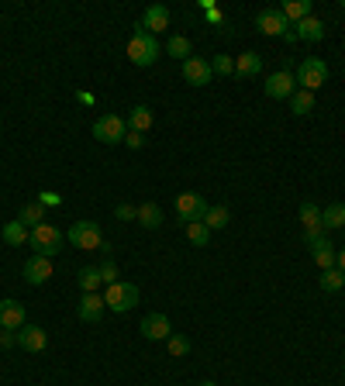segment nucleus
Wrapping results in <instances>:
<instances>
[{
	"instance_id": "f257e3e1",
	"label": "nucleus",
	"mask_w": 345,
	"mask_h": 386,
	"mask_svg": "<svg viewBox=\"0 0 345 386\" xmlns=\"http://www.w3.org/2000/svg\"><path fill=\"white\" fill-rule=\"evenodd\" d=\"M128 59H132L135 66H156L159 62V42H156V35H149L145 28H138L132 35V42H128Z\"/></svg>"
},
{
	"instance_id": "f03ea898",
	"label": "nucleus",
	"mask_w": 345,
	"mask_h": 386,
	"mask_svg": "<svg viewBox=\"0 0 345 386\" xmlns=\"http://www.w3.org/2000/svg\"><path fill=\"white\" fill-rule=\"evenodd\" d=\"M28 245L35 249V256L52 259L55 252H62V232H59L55 225H49V221H42L38 228L28 232Z\"/></svg>"
},
{
	"instance_id": "7ed1b4c3",
	"label": "nucleus",
	"mask_w": 345,
	"mask_h": 386,
	"mask_svg": "<svg viewBox=\"0 0 345 386\" xmlns=\"http://www.w3.org/2000/svg\"><path fill=\"white\" fill-rule=\"evenodd\" d=\"M66 242H69L73 249H83V252H101L104 232H101L97 221H77V225L66 232Z\"/></svg>"
},
{
	"instance_id": "20e7f679",
	"label": "nucleus",
	"mask_w": 345,
	"mask_h": 386,
	"mask_svg": "<svg viewBox=\"0 0 345 386\" xmlns=\"http://www.w3.org/2000/svg\"><path fill=\"white\" fill-rule=\"evenodd\" d=\"M104 304L107 310H114V314H128V310L138 304V286L135 283H111L107 286V293H104Z\"/></svg>"
},
{
	"instance_id": "39448f33",
	"label": "nucleus",
	"mask_w": 345,
	"mask_h": 386,
	"mask_svg": "<svg viewBox=\"0 0 345 386\" xmlns=\"http://www.w3.org/2000/svg\"><path fill=\"white\" fill-rule=\"evenodd\" d=\"M293 79H297V86H300V90H311V93H315L318 86L328 83V66H324L321 59H304V62L297 66Z\"/></svg>"
},
{
	"instance_id": "423d86ee",
	"label": "nucleus",
	"mask_w": 345,
	"mask_h": 386,
	"mask_svg": "<svg viewBox=\"0 0 345 386\" xmlns=\"http://www.w3.org/2000/svg\"><path fill=\"white\" fill-rule=\"evenodd\" d=\"M125 135H128V121L118 118V114H104V118L94 121V138L104 142V145H118V142H125Z\"/></svg>"
},
{
	"instance_id": "0eeeda50",
	"label": "nucleus",
	"mask_w": 345,
	"mask_h": 386,
	"mask_svg": "<svg viewBox=\"0 0 345 386\" xmlns=\"http://www.w3.org/2000/svg\"><path fill=\"white\" fill-rule=\"evenodd\" d=\"M204 214H208V200L200 197V193H180L176 197V217L183 221V225H193V221H204Z\"/></svg>"
},
{
	"instance_id": "6e6552de",
	"label": "nucleus",
	"mask_w": 345,
	"mask_h": 386,
	"mask_svg": "<svg viewBox=\"0 0 345 386\" xmlns=\"http://www.w3.org/2000/svg\"><path fill=\"white\" fill-rule=\"evenodd\" d=\"M256 28H259L263 35H269V38H280V35H287V31H290V21L283 18V11H280V7H266V11L256 14Z\"/></svg>"
},
{
	"instance_id": "1a4fd4ad",
	"label": "nucleus",
	"mask_w": 345,
	"mask_h": 386,
	"mask_svg": "<svg viewBox=\"0 0 345 386\" xmlns=\"http://www.w3.org/2000/svg\"><path fill=\"white\" fill-rule=\"evenodd\" d=\"M293 93H297V79L293 73H273V76L266 79V97H273V101H290Z\"/></svg>"
},
{
	"instance_id": "9d476101",
	"label": "nucleus",
	"mask_w": 345,
	"mask_h": 386,
	"mask_svg": "<svg viewBox=\"0 0 345 386\" xmlns=\"http://www.w3.org/2000/svg\"><path fill=\"white\" fill-rule=\"evenodd\" d=\"M214 76V69H211V62L208 59H200V55H190L183 62V79L190 83V86H208Z\"/></svg>"
},
{
	"instance_id": "9b49d317",
	"label": "nucleus",
	"mask_w": 345,
	"mask_h": 386,
	"mask_svg": "<svg viewBox=\"0 0 345 386\" xmlns=\"http://www.w3.org/2000/svg\"><path fill=\"white\" fill-rule=\"evenodd\" d=\"M52 276V259L45 256H31L25 262V283L28 286H45Z\"/></svg>"
},
{
	"instance_id": "f8f14e48",
	"label": "nucleus",
	"mask_w": 345,
	"mask_h": 386,
	"mask_svg": "<svg viewBox=\"0 0 345 386\" xmlns=\"http://www.w3.org/2000/svg\"><path fill=\"white\" fill-rule=\"evenodd\" d=\"M300 225H304V242L321 238V234H324V225H321V207L311 204V200H304V204H300Z\"/></svg>"
},
{
	"instance_id": "ddd939ff",
	"label": "nucleus",
	"mask_w": 345,
	"mask_h": 386,
	"mask_svg": "<svg viewBox=\"0 0 345 386\" xmlns=\"http://www.w3.org/2000/svg\"><path fill=\"white\" fill-rule=\"evenodd\" d=\"M307 249H311V259L321 266V273H324V269H335L339 252H335V245H332L324 234H321V238H311V242H307Z\"/></svg>"
},
{
	"instance_id": "4468645a",
	"label": "nucleus",
	"mask_w": 345,
	"mask_h": 386,
	"mask_svg": "<svg viewBox=\"0 0 345 386\" xmlns=\"http://www.w3.org/2000/svg\"><path fill=\"white\" fill-rule=\"evenodd\" d=\"M142 335H145V341H166V338L173 335V324H169L166 314H149L142 321Z\"/></svg>"
},
{
	"instance_id": "2eb2a0df",
	"label": "nucleus",
	"mask_w": 345,
	"mask_h": 386,
	"mask_svg": "<svg viewBox=\"0 0 345 386\" xmlns=\"http://www.w3.org/2000/svg\"><path fill=\"white\" fill-rule=\"evenodd\" d=\"M0 328H7V331L25 328V304L21 300H0Z\"/></svg>"
},
{
	"instance_id": "dca6fc26",
	"label": "nucleus",
	"mask_w": 345,
	"mask_h": 386,
	"mask_svg": "<svg viewBox=\"0 0 345 386\" xmlns=\"http://www.w3.org/2000/svg\"><path fill=\"white\" fill-rule=\"evenodd\" d=\"M138 28H145L149 35H159V31H166V28H169V11H166L162 4H152V7H145V14H142Z\"/></svg>"
},
{
	"instance_id": "f3484780",
	"label": "nucleus",
	"mask_w": 345,
	"mask_h": 386,
	"mask_svg": "<svg viewBox=\"0 0 345 386\" xmlns=\"http://www.w3.org/2000/svg\"><path fill=\"white\" fill-rule=\"evenodd\" d=\"M18 345L35 356V352H42V348L49 345V335H45V328H38V324H25V328L18 331Z\"/></svg>"
},
{
	"instance_id": "a211bd4d",
	"label": "nucleus",
	"mask_w": 345,
	"mask_h": 386,
	"mask_svg": "<svg viewBox=\"0 0 345 386\" xmlns=\"http://www.w3.org/2000/svg\"><path fill=\"white\" fill-rule=\"evenodd\" d=\"M104 310H107V304H104V297H101V293H83V300H80V321H86V324H97Z\"/></svg>"
},
{
	"instance_id": "6ab92c4d",
	"label": "nucleus",
	"mask_w": 345,
	"mask_h": 386,
	"mask_svg": "<svg viewBox=\"0 0 345 386\" xmlns=\"http://www.w3.org/2000/svg\"><path fill=\"white\" fill-rule=\"evenodd\" d=\"M152 110L145 107V103H138V107H132V114H128V131H138V135H145V131L152 128Z\"/></svg>"
},
{
	"instance_id": "aec40b11",
	"label": "nucleus",
	"mask_w": 345,
	"mask_h": 386,
	"mask_svg": "<svg viewBox=\"0 0 345 386\" xmlns=\"http://www.w3.org/2000/svg\"><path fill=\"white\" fill-rule=\"evenodd\" d=\"M293 38H300V42H321V38H324V25L311 14V18H304V21L297 25V35H293Z\"/></svg>"
},
{
	"instance_id": "412c9836",
	"label": "nucleus",
	"mask_w": 345,
	"mask_h": 386,
	"mask_svg": "<svg viewBox=\"0 0 345 386\" xmlns=\"http://www.w3.org/2000/svg\"><path fill=\"white\" fill-rule=\"evenodd\" d=\"M235 73L239 76H259L263 73V59L256 52H242L239 59H235Z\"/></svg>"
},
{
	"instance_id": "4be33fe9",
	"label": "nucleus",
	"mask_w": 345,
	"mask_h": 386,
	"mask_svg": "<svg viewBox=\"0 0 345 386\" xmlns=\"http://www.w3.org/2000/svg\"><path fill=\"white\" fill-rule=\"evenodd\" d=\"M321 225L324 232H335V228H345V204H328L321 210Z\"/></svg>"
},
{
	"instance_id": "5701e85b",
	"label": "nucleus",
	"mask_w": 345,
	"mask_h": 386,
	"mask_svg": "<svg viewBox=\"0 0 345 386\" xmlns=\"http://www.w3.org/2000/svg\"><path fill=\"white\" fill-rule=\"evenodd\" d=\"M18 221H21L25 228H38V225L45 221V204H42V200L25 204V207H21V214H18Z\"/></svg>"
},
{
	"instance_id": "b1692460",
	"label": "nucleus",
	"mask_w": 345,
	"mask_h": 386,
	"mask_svg": "<svg viewBox=\"0 0 345 386\" xmlns=\"http://www.w3.org/2000/svg\"><path fill=\"white\" fill-rule=\"evenodd\" d=\"M138 225H142V228H149V232L162 228V210H159V204H142V207H138Z\"/></svg>"
},
{
	"instance_id": "393cba45",
	"label": "nucleus",
	"mask_w": 345,
	"mask_h": 386,
	"mask_svg": "<svg viewBox=\"0 0 345 386\" xmlns=\"http://www.w3.org/2000/svg\"><path fill=\"white\" fill-rule=\"evenodd\" d=\"M280 11H283L287 21H297V25H300L304 18H311V0H287Z\"/></svg>"
},
{
	"instance_id": "a878e982",
	"label": "nucleus",
	"mask_w": 345,
	"mask_h": 386,
	"mask_svg": "<svg viewBox=\"0 0 345 386\" xmlns=\"http://www.w3.org/2000/svg\"><path fill=\"white\" fill-rule=\"evenodd\" d=\"M77 283H80L83 293H97V286L104 283V280H101V266H86V269H80Z\"/></svg>"
},
{
	"instance_id": "bb28decb",
	"label": "nucleus",
	"mask_w": 345,
	"mask_h": 386,
	"mask_svg": "<svg viewBox=\"0 0 345 386\" xmlns=\"http://www.w3.org/2000/svg\"><path fill=\"white\" fill-rule=\"evenodd\" d=\"M290 110L297 114V118L311 114V110H315V93H311V90H297V93L290 97Z\"/></svg>"
},
{
	"instance_id": "cd10ccee",
	"label": "nucleus",
	"mask_w": 345,
	"mask_h": 386,
	"mask_svg": "<svg viewBox=\"0 0 345 386\" xmlns=\"http://www.w3.org/2000/svg\"><path fill=\"white\" fill-rule=\"evenodd\" d=\"M0 238H4L7 245H25V242H28V228L21 225V221H7V225H4V232H0Z\"/></svg>"
},
{
	"instance_id": "c85d7f7f",
	"label": "nucleus",
	"mask_w": 345,
	"mask_h": 386,
	"mask_svg": "<svg viewBox=\"0 0 345 386\" xmlns=\"http://www.w3.org/2000/svg\"><path fill=\"white\" fill-rule=\"evenodd\" d=\"M228 221H232L228 207H208V214H204V225H208L211 232H221V228H228Z\"/></svg>"
},
{
	"instance_id": "c756f323",
	"label": "nucleus",
	"mask_w": 345,
	"mask_h": 386,
	"mask_svg": "<svg viewBox=\"0 0 345 386\" xmlns=\"http://www.w3.org/2000/svg\"><path fill=\"white\" fill-rule=\"evenodd\" d=\"M166 52L173 55V59H190V52H193V45H190V38H183V35H173L169 42H166Z\"/></svg>"
},
{
	"instance_id": "7c9ffc66",
	"label": "nucleus",
	"mask_w": 345,
	"mask_h": 386,
	"mask_svg": "<svg viewBox=\"0 0 345 386\" xmlns=\"http://www.w3.org/2000/svg\"><path fill=\"white\" fill-rule=\"evenodd\" d=\"M342 286H345L342 269H324V273H321V290H324V293H339Z\"/></svg>"
},
{
	"instance_id": "2f4dec72",
	"label": "nucleus",
	"mask_w": 345,
	"mask_h": 386,
	"mask_svg": "<svg viewBox=\"0 0 345 386\" xmlns=\"http://www.w3.org/2000/svg\"><path fill=\"white\" fill-rule=\"evenodd\" d=\"M186 238H190L197 249H204V245L211 242V228H208L204 221H193V225H186Z\"/></svg>"
},
{
	"instance_id": "473e14b6",
	"label": "nucleus",
	"mask_w": 345,
	"mask_h": 386,
	"mask_svg": "<svg viewBox=\"0 0 345 386\" xmlns=\"http://www.w3.org/2000/svg\"><path fill=\"white\" fill-rule=\"evenodd\" d=\"M166 348H169V356H173V359H183L186 352H190V338L173 331V335L166 338Z\"/></svg>"
},
{
	"instance_id": "72a5a7b5",
	"label": "nucleus",
	"mask_w": 345,
	"mask_h": 386,
	"mask_svg": "<svg viewBox=\"0 0 345 386\" xmlns=\"http://www.w3.org/2000/svg\"><path fill=\"white\" fill-rule=\"evenodd\" d=\"M211 69L221 73V76H232V73H235V59H232V55H214Z\"/></svg>"
},
{
	"instance_id": "f704fd0d",
	"label": "nucleus",
	"mask_w": 345,
	"mask_h": 386,
	"mask_svg": "<svg viewBox=\"0 0 345 386\" xmlns=\"http://www.w3.org/2000/svg\"><path fill=\"white\" fill-rule=\"evenodd\" d=\"M101 280H104L107 286H111V283H118V266H114L111 259H107L104 266H101Z\"/></svg>"
},
{
	"instance_id": "c9c22d12",
	"label": "nucleus",
	"mask_w": 345,
	"mask_h": 386,
	"mask_svg": "<svg viewBox=\"0 0 345 386\" xmlns=\"http://www.w3.org/2000/svg\"><path fill=\"white\" fill-rule=\"evenodd\" d=\"M118 221H132V217H138V207H128V204H118Z\"/></svg>"
},
{
	"instance_id": "e433bc0d",
	"label": "nucleus",
	"mask_w": 345,
	"mask_h": 386,
	"mask_svg": "<svg viewBox=\"0 0 345 386\" xmlns=\"http://www.w3.org/2000/svg\"><path fill=\"white\" fill-rule=\"evenodd\" d=\"M142 142H145V135H138V131H128V135H125V145H128V149H142Z\"/></svg>"
},
{
	"instance_id": "4c0bfd02",
	"label": "nucleus",
	"mask_w": 345,
	"mask_h": 386,
	"mask_svg": "<svg viewBox=\"0 0 345 386\" xmlns=\"http://www.w3.org/2000/svg\"><path fill=\"white\" fill-rule=\"evenodd\" d=\"M14 341H18V335H11V331H7V328H4V331H0V345H7V348H11V345H14Z\"/></svg>"
},
{
	"instance_id": "58836bf2",
	"label": "nucleus",
	"mask_w": 345,
	"mask_h": 386,
	"mask_svg": "<svg viewBox=\"0 0 345 386\" xmlns=\"http://www.w3.org/2000/svg\"><path fill=\"white\" fill-rule=\"evenodd\" d=\"M38 200H42V204H59V197H55V193H42Z\"/></svg>"
},
{
	"instance_id": "ea45409f",
	"label": "nucleus",
	"mask_w": 345,
	"mask_h": 386,
	"mask_svg": "<svg viewBox=\"0 0 345 386\" xmlns=\"http://www.w3.org/2000/svg\"><path fill=\"white\" fill-rule=\"evenodd\" d=\"M335 266H339V269L345 273V249H339V262H335Z\"/></svg>"
},
{
	"instance_id": "a19ab883",
	"label": "nucleus",
	"mask_w": 345,
	"mask_h": 386,
	"mask_svg": "<svg viewBox=\"0 0 345 386\" xmlns=\"http://www.w3.org/2000/svg\"><path fill=\"white\" fill-rule=\"evenodd\" d=\"M197 386H217V383H211V380H204V383H197Z\"/></svg>"
},
{
	"instance_id": "79ce46f5",
	"label": "nucleus",
	"mask_w": 345,
	"mask_h": 386,
	"mask_svg": "<svg viewBox=\"0 0 345 386\" xmlns=\"http://www.w3.org/2000/svg\"><path fill=\"white\" fill-rule=\"evenodd\" d=\"M342 7H345V4H342Z\"/></svg>"
}]
</instances>
